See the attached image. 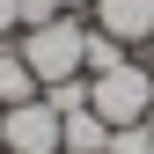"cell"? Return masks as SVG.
Wrapping results in <instances>:
<instances>
[{
    "mask_svg": "<svg viewBox=\"0 0 154 154\" xmlns=\"http://www.w3.org/2000/svg\"><path fill=\"white\" fill-rule=\"evenodd\" d=\"M29 59V73L37 81H73V73H81V51H88V22L81 15H51V22H29L22 29V44H15Z\"/></svg>",
    "mask_w": 154,
    "mask_h": 154,
    "instance_id": "cell-1",
    "label": "cell"
},
{
    "mask_svg": "<svg viewBox=\"0 0 154 154\" xmlns=\"http://www.w3.org/2000/svg\"><path fill=\"white\" fill-rule=\"evenodd\" d=\"M88 110H95L103 125H147V110H154V73H147L140 59L95 73V81H88Z\"/></svg>",
    "mask_w": 154,
    "mask_h": 154,
    "instance_id": "cell-2",
    "label": "cell"
},
{
    "mask_svg": "<svg viewBox=\"0 0 154 154\" xmlns=\"http://www.w3.org/2000/svg\"><path fill=\"white\" fill-rule=\"evenodd\" d=\"M0 154H59V110L44 95L0 110Z\"/></svg>",
    "mask_w": 154,
    "mask_h": 154,
    "instance_id": "cell-3",
    "label": "cell"
},
{
    "mask_svg": "<svg viewBox=\"0 0 154 154\" xmlns=\"http://www.w3.org/2000/svg\"><path fill=\"white\" fill-rule=\"evenodd\" d=\"M95 29L118 44H147L154 37V0H95Z\"/></svg>",
    "mask_w": 154,
    "mask_h": 154,
    "instance_id": "cell-4",
    "label": "cell"
},
{
    "mask_svg": "<svg viewBox=\"0 0 154 154\" xmlns=\"http://www.w3.org/2000/svg\"><path fill=\"white\" fill-rule=\"evenodd\" d=\"M44 95V81L29 73V59L15 44H0V110H15V103H37Z\"/></svg>",
    "mask_w": 154,
    "mask_h": 154,
    "instance_id": "cell-5",
    "label": "cell"
},
{
    "mask_svg": "<svg viewBox=\"0 0 154 154\" xmlns=\"http://www.w3.org/2000/svg\"><path fill=\"white\" fill-rule=\"evenodd\" d=\"M103 147H110V125L95 110H66L59 118V154H103Z\"/></svg>",
    "mask_w": 154,
    "mask_h": 154,
    "instance_id": "cell-6",
    "label": "cell"
},
{
    "mask_svg": "<svg viewBox=\"0 0 154 154\" xmlns=\"http://www.w3.org/2000/svg\"><path fill=\"white\" fill-rule=\"evenodd\" d=\"M110 66H125V44H118V37H103V29H88V51H81V73L95 81V73H110Z\"/></svg>",
    "mask_w": 154,
    "mask_h": 154,
    "instance_id": "cell-7",
    "label": "cell"
},
{
    "mask_svg": "<svg viewBox=\"0 0 154 154\" xmlns=\"http://www.w3.org/2000/svg\"><path fill=\"white\" fill-rule=\"evenodd\" d=\"M44 103L59 110V118H66V110H88V73H73V81H51V88H44Z\"/></svg>",
    "mask_w": 154,
    "mask_h": 154,
    "instance_id": "cell-8",
    "label": "cell"
},
{
    "mask_svg": "<svg viewBox=\"0 0 154 154\" xmlns=\"http://www.w3.org/2000/svg\"><path fill=\"white\" fill-rule=\"evenodd\" d=\"M103 154H154V132L147 125H110V147Z\"/></svg>",
    "mask_w": 154,
    "mask_h": 154,
    "instance_id": "cell-9",
    "label": "cell"
},
{
    "mask_svg": "<svg viewBox=\"0 0 154 154\" xmlns=\"http://www.w3.org/2000/svg\"><path fill=\"white\" fill-rule=\"evenodd\" d=\"M73 8H95V0H22V29L29 22H51V15H73Z\"/></svg>",
    "mask_w": 154,
    "mask_h": 154,
    "instance_id": "cell-10",
    "label": "cell"
},
{
    "mask_svg": "<svg viewBox=\"0 0 154 154\" xmlns=\"http://www.w3.org/2000/svg\"><path fill=\"white\" fill-rule=\"evenodd\" d=\"M15 29H22V0H0V44H8Z\"/></svg>",
    "mask_w": 154,
    "mask_h": 154,
    "instance_id": "cell-11",
    "label": "cell"
},
{
    "mask_svg": "<svg viewBox=\"0 0 154 154\" xmlns=\"http://www.w3.org/2000/svg\"><path fill=\"white\" fill-rule=\"evenodd\" d=\"M147 73H154V37H147Z\"/></svg>",
    "mask_w": 154,
    "mask_h": 154,
    "instance_id": "cell-12",
    "label": "cell"
},
{
    "mask_svg": "<svg viewBox=\"0 0 154 154\" xmlns=\"http://www.w3.org/2000/svg\"><path fill=\"white\" fill-rule=\"evenodd\" d=\"M147 132H154V110H147Z\"/></svg>",
    "mask_w": 154,
    "mask_h": 154,
    "instance_id": "cell-13",
    "label": "cell"
}]
</instances>
